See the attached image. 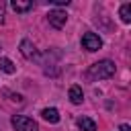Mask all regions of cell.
<instances>
[{"instance_id":"1","label":"cell","mask_w":131,"mask_h":131,"mask_svg":"<svg viewBox=\"0 0 131 131\" xmlns=\"http://www.w3.org/2000/svg\"><path fill=\"white\" fill-rule=\"evenodd\" d=\"M115 70L117 68H115V63L111 59H102V61L90 66L88 72H86V76L88 78H94V80H106V78H113L115 76Z\"/></svg>"},{"instance_id":"2","label":"cell","mask_w":131,"mask_h":131,"mask_svg":"<svg viewBox=\"0 0 131 131\" xmlns=\"http://www.w3.org/2000/svg\"><path fill=\"white\" fill-rule=\"evenodd\" d=\"M12 127L16 131H39V125L33 119L25 117V115H14L12 117Z\"/></svg>"},{"instance_id":"3","label":"cell","mask_w":131,"mask_h":131,"mask_svg":"<svg viewBox=\"0 0 131 131\" xmlns=\"http://www.w3.org/2000/svg\"><path fill=\"white\" fill-rule=\"evenodd\" d=\"M82 45H84V49H88V51H96V49L102 47V41H100V37L94 35V33H84Z\"/></svg>"},{"instance_id":"4","label":"cell","mask_w":131,"mask_h":131,"mask_svg":"<svg viewBox=\"0 0 131 131\" xmlns=\"http://www.w3.org/2000/svg\"><path fill=\"white\" fill-rule=\"evenodd\" d=\"M47 18H49V25H51V27L61 29V27L66 25V20H68V14H66L63 10H49Z\"/></svg>"},{"instance_id":"5","label":"cell","mask_w":131,"mask_h":131,"mask_svg":"<svg viewBox=\"0 0 131 131\" xmlns=\"http://www.w3.org/2000/svg\"><path fill=\"white\" fill-rule=\"evenodd\" d=\"M78 127L82 131H96V123L90 119V117H80L78 119Z\"/></svg>"},{"instance_id":"6","label":"cell","mask_w":131,"mask_h":131,"mask_svg":"<svg viewBox=\"0 0 131 131\" xmlns=\"http://www.w3.org/2000/svg\"><path fill=\"white\" fill-rule=\"evenodd\" d=\"M41 117H43L45 121H49V123H57V121H59L57 108H43V111H41Z\"/></svg>"},{"instance_id":"7","label":"cell","mask_w":131,"mask_h":131,"mask_svg":"<svg viewBox=\"0 0 131 131\" xmlns=\"http://www.w3.org/2000/svg\"><path fill=\"white\" fill-rule=\"evenodd\" d=\"M20 53H23L25 57H33V55H35V47H33V43H31L29 39H23V41H20Z\"/></svg>"},{"instance_id":"8","label":"cell","mask_w":131,"mask_h":131,"mask_svg":"<svg viewBox=\"0 0 131 131\" xmlns=\"http://www.w3.org/2000/svg\"><path fill=\"white\" fill-rule=\"evenodd\" d=\"M12 8H14L16 12H27V10L33 8V2H31V0H27V2H23V0H12Z\"/></svg>"},{"instance_id":"9","label":"cell","mask_w":131,"mask_h":131,"mask_svg":"<svg viewBox=\"0 0 131 131\" xmlns=\"http://www.w3.org/2000/svg\"><path fill=\"white\" fill-rule=\"evenodd\" d=\"M82 98H84L82 88H80V86H72V88H70V100H72L74 104H80V102H82Z\"/></svg>"},{"instance_id":"10","label":"cell","mask_w":131,"mask_h":131,"mask_svg":"<svg viewBox=\"0 0 131 131\" xmlns=\"http://www.w3.org/2000/svg\"><path fill=\"white\" fill-rule=\"evenodd\" d=\"M119 16H121L123 23H131V4H129V2L119 8Z\"/></svg>"},{"instance_id":"11","label":"cell","mask_w":131,"mask_h":131,"mask_svg":"<svg viewBox=\"0 0 131 131\" xmlns=\"http://www.w3.org/2000/svg\"><path fill=\"white\" fill-rule=\"evenodd\" d=\"M0 70H2V72H6V74H14V72H16L14 63H12L8 57H0Z\"/></svg>"},{"instance_id":"12","label":"cell","mask_w":131,"mask_h":131,"mask_svg":"<svg viewBox=\"0 0 131 131\" xmlns=\"http://www.w3.org/2000/svg\"><path fill=\"white\" fill-rule=\"evenodd\" d=\"M4 23V2H0V25Z\"/></svg>"},{"instance_id":"13","label":"cell","mask_w":131,"mask_h":131,"mask_svg":"<svg viewBox=\"0 0 131 131\" xmlns=\"http://www.w3.org/2000/svg\"><path fill=\"white\" fill-rule=\"evenodd\" d=\"M119 131H131V127L125 123V125H121V127H119Z\"/></svg>"}]
</instances>
